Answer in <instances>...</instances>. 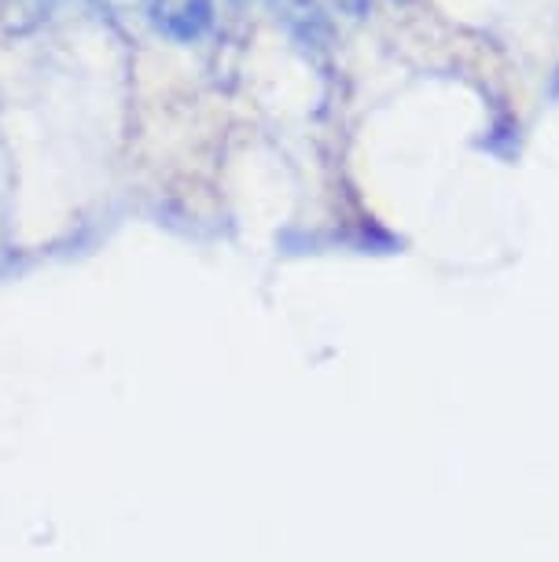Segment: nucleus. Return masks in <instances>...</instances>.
<instances>
[{"label":"nucleus","instance_id":"2","mask_svg":"<svg viewBox=\"0 0 559 562\" xmlns=\"http://www.w3.org/2000/svg\"><path fill=\"white\" fill-rule=\"evenodd\" d=\"M335 4L343 8L346 15H354V19H361L365 12H368V4H372V0H335Z\"/></svg>","mask_w":559,"mask_h":562},{"label":"nucleus","instance_id":"1","mask_svg":"<svg viewBox=\"0 0 559 562\" xmlns=\"http://www.w3.org/2000/svg\"><path fill=\"white\" fill-rule=\"evenodd\" d=\"M147 23L174 45H195L214 26V0H147Z\"/></svg>","mask_w":559,"mask_h":562}]
</instances>
